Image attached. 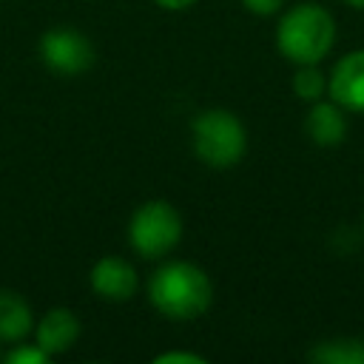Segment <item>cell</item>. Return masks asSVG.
Listing matches in <instances>:
<instances>
[{"label": "cell", "mask_w": 364, "mask_h": 364, "mask_svg": "<svg viewBox=\"0 0 364 364\" xmlns=\"http://www.w3.org/2000/svg\"><path fill=\"white\" fill-rule=\"evenodd\" d=\"M154 361H156V364H205V358H202V355H196V353H185V350L159 353Z\"/></svg>", "instance_id": "obj_15"}, {"label": "cell", "mask_w": 364, "mask_h": 364, "mask_svg": "<svg viewBox=\"0 0 364 364\" xmlns=\"http://www.w3.org/2000/svg\"><path fill=\"white\" fill-rule=\"evenodd\" d=\"M347 111L333 100H316L310 102L304 114V134L318 148H336L347 139Z\"/></svg>", "instance_id": "obj_8"}, {"label": "cell", "mask_w": 364, "mask_h": 364, "mask_svg": "<svg viewBox=\"0 0 364 364\" xmlns=\"http://www.w3.org/2000/svg\"><path fill=\"white\" fill-rule=\"evenodd\" d=\"M347 6H353V9H358V11H364V0H344Z\"/></svg>", "instance_id": "obj_17"}, {"label": "cell", "mask_w": 364, "mask_h": 364, "mask_svg": "<svg viewBox=\"0 0 364 364\" xmlns=\"http://www.w3.org/2000/svg\"><path fill=\"white\" fill-rule=\"evenodd\" d=\"M159 9H168V11H182V9H191L196 0H154Z\"/></svg>", "instance_id": "obj_16"}, {"label": "cell", "mask_w": 364, "mask_h": 364, "mask_svg": "<svg viewBox=\"0 0 364 364\" xmlns=\"http://www.w3.org/2000/svg\"><path fill=\"white\" fill-rule=\"evenodd\" d=\"M34 330V313L28 301L14 290H0V341L17 344Z\"/></svg>", "instance_id": "obj_10"}, {"label": "cell", "mask_w": 364, "mask_h": 364, "mask_svg": "<svg viewBox=\"0 0 364 364\" xmlns=\"http://www.w3.org/2000/svg\"><path fill=\"white\" fill-rule=\"evenodd\" d=\"M88 282H91L94 293L105 301H128L139 287L136 267L122 256H102L91 267Z\"/></svg>", "instance_id": "obj_7"}, {"label": "cell", "mask_w": 364, "mask_h": 364, "mask_svg": "<svg viewBox=\"0 0 364 364\" xmlns=\"http://www.w3.org/2000/svg\"><path fill=\"white\" fill-rule=\"evenodd\" d=\"M80 318L74 316V310L68 307H51L46 310L37 324H34V341L48 353V355H60L68 353L77 338H80Z\"/></svg>", "instance_id": "obj_9"}, {"label": "cell", "mask_w": 364, "mask_h": 364, "mask_svg": "<svg viewBox=\"0 0 364 364\" xmlns=\"http://www.w3.org/2000/svg\"><path fill=\"white\" fill-rule=\"evenodd\" d=\"M182 239V216L168 199L142 202L128 222V245L145 256L159 259L168 256Z\"/></svg>", "instance_id": "obj_4"}, {"label": "cell", "mask_w": 364, "mask_h": 364, "mask_svg": "<svg viewBox=\"0 0 364 364\" xmlns=\"http://www.w3.org/2000/svg\"><path fill=\"white\" fill-rule=\"evenodd\" d=\"M191 145L202 165L225 171L242 162L247 151V131L233 111L205 108L191 122Z\"/></svg>", "instance_id": "obj_3"}, {"label": "cell", "mask_w": 364, "mask_h": 364, "mask_svg": "<svg viewBox=\"0 0 364 364\" xmlns=\"http://www.w3.org/2000/svg\"><path fill=\"white\" fill-rule=\"evenodd\" d=\"M336 43V17L321 3H296L276 23V48L293 65L321 63Z\"/></svg>", "instance_id": "obj_2"}, {"label": "cell", "mask_w": 364, "mask_h": 364, "mask_svg": "<svg viewBox=\"0 0 364 364\" xmlns=\"http://www.w3.org/2000/svg\"><path fill=\"white\" fill-rule=\"evenodd\" d=\"M242 6L256 17H270L284 9V0H242Z\"/></svg>", "instance_id": "obj_14"}, {"label": "cell", "mask_w": 364, "mask_h": 364, "mask_svg": "<svg viewBox=\"0 0 364 364\" xmlns=\"http://www.w3.org/2000/svg\"><path fill=\"white\" fill-rule=\"evenodd\" d=\"M290 85H293V94H296L301 102H316V100L327 97V74L318 68V63L296 65Z\"/></svg>", "instance_id": "obj_12"}, {"label": "cell", "mask_w": 364, "mask_h": 364, "mask_svg": "<svg viewBox=\"0 0 364 364\" xmlns=\"http://www.w3.org/2000/svg\"><path fill=\"white\" fill-rule=\"evenodd\" d=\"M327 97L347 114H364V48H353L336 60L327 74Z\"/></svg>", "instance_id": "obj_6"}, {"label": "cell", "mask_w": 364, "mask_h": 364, "mask_svg": "<svg viewBox=\"0 0 364 364\" xmlns=\"http://www.w3.org/2000/svg\"><path fill=\"white\" fill-rule=\"evenodd\" d=\"M316 364H364V341L361 338H327L318 341L310 353Z\"/></svg>", "instance_id": "obj_11"}, {"label": "cell", "mask_w": 364, "mask_h": 364, "mask_svg": "<svg viewBox=\"0 0 364 364\" xmlns=\"http://www.w3.org/2000/svg\"><path fill=\"white\" fill-rule=\"evenodd\" d=\"M148 301L165 318L188 321L202 316L213 301L210 276L193 262H168L148 279Z\"/></svg>", "instance_id": "obj_1"}, {"label": "cell", "mask_w": 364, "mask_h": 364, "mask_svg": "<svg viewBox=\"0 0 364 364\" xmlns=\"http://www.w3.org/2000/svg\"><path fill=\"white\" fill-rule=\"evenodd\" d=\"M37 51H40V60L46 63V68L54 71V74H60V77H80L97 60L94 43L82 31L68 28V26L48 28L40 37Z\"/></svg>", "instance_id": "obj_5"}, {"label": "cell", "mask_w": 364, "mask_h": 364, "mask_svg": "<svg viewBox=\"0 0 364 364\" xmlns=\"http://www.w3.org/2000/svg\"><path fill=\"white\" fill-rule=\"evenodd\" d=\"M48 353L34 341V344H23V341H17L14 344V350L6 355V361L9 364H48Z\"/></svg>", "instance_id": "obj_13"}]
</instances>
